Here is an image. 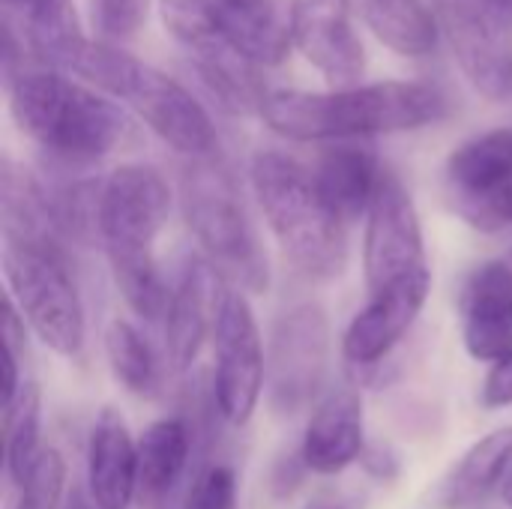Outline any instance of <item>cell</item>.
<instances>
[{"label":"cell","instance_id":"19","mask_svg":"<svg viewBox=\"0 0 512 509\" xmlns=\"http://www.w3.org/2000/svg\"><path fill=\"white\" fill-rule=\"evenodd\" d=\"M366 450L363 399L354 387L327 393L309 417L300 453L312 474L333 477L360 462Z\"/></svg>","mask_w":512,"mask_h":509},{"label":"cell","instance_id":"24","mask_svg":"<svg viewBox=\"0 0 512 509\" xmlns=\"http://www.w3.org/2000/svg\"><path fill=\"white\" fill-rule=\"evenodd\" d=\"M512 474V426L480 438L453 468L444 483L441 501L447 509H471L486 504L504 489Z\"/></svg>","mask_w":512,"mask_h":509},{"label":"cell","instance_id":"10","mask_svg":"<svg viewBox=\"0 0 512 509\" xmlns=\"http://www.w3.org/2000/svg\"><path fill=\"white\" fill-rule=\"evenodd\" d=\"M171 213V186L150 165H120L102 180L99 243L114 261L156 258L153 246Z\"/></svg>","mask_w":512,"mask_h":509},{"label":"cell","instance_id":"2","mask_svg":"<svg viewBox=\"0 0 512 509\" xmlns=\"http://www.w3.org/2000/svg\"><path fill=\"white\" fill-rule=\"evenodd\" d=\"M6 75L18 129L66 168L108 156L129 135V117L117 102L72 81L60 69L21 60Z\"/></svg>","mask_w":512,"mask_h":509},{"label":"cell","instance_id":"22","mask_svg":"<svg viewBox=\"0 0 512 509\" xmlns=\"http://www.w3.org/2000/svg\"><path fill=\"white\" fill-rule=\"evenodd\" d=\"M219 30L255 66H279L291 48L288 18L273 0H207Z\"/></svg>","mask_w":512,"mask_h":509},{"label":"cell","instance_id":"38","mask_svg":"<svg viewBox=\"0 0 512 509\" xmlns=\"http://www.w3.org/2000/svg\"><path fill=\"white\" fill-rule=\"evenodd\" d=\"M504 261H507V264H510V267H512V249H510V255H507V258H504Z\"/></svg>","mask_w":512,"mask_h":509},{"label":"cell","instance_id":"25","mask_svg":"<svg viewBox=\"0 0 512 509\" xmlns=\"http://www.w3.org/2000/svg\"><path fill=\"white\" fill-rule=\"evenodd\" d=\"M366 27L396 54L420 57L438 45V15L423 0H351Z\"/></svg>","mask_w":512,"mask_h":509},{"label":"cell","instance_id":"32","mask_svg":"<svg viewBox=\"0 0 512 509\" xmlns=\"http://www.w3.org/2000/svg\"><path fill=\"white\" fill-rule=\"evenodd\" d=\"M480 402L486 411H501V408H510L512 405V354L501 357L492 363L486 381H483V393H480Z\"/></svg>","mask_w":512,"mask_h":509},{"label":"cell","instance_id":"13","mask_svg":"<svg viewBox=\"0 0 512 509\" xmlns=\"http://www.w3.org/2000/svg\"><path fill=\"white\" fill-rule=\"evenodd\" d=\"M438 24L471 87L492 102H512L510 24L468 0H441Z\"/></svg>","mask_w":512,"mask_h":509},{"label":"cell","instance_id":"34","mask_svg":"<svg viewBox=\"0 0 512 509\" xmlns=\"http://www.w3.org/2000/svg\"><path fill=\"white\" fill-rule=\"evenodd\" d=\"M306 509H366V498H363V495H336V492H324V495L312 498Z\"/></svg>","mask_w":512,"mask_h":509},{"label":"cell","instance_id":"23","mask_svg":"<svg viewBox=\"0 0 512 509\" xmlns=\"http://www.w3.org/2000/svg\"><path fill=\"white\" fill-rule=\"evenodd\" d=\"M9 15L21 18V51L27 60L66 69L75 48L84 42L72 0H6Z\"/></svg>","mask_w":512,"mask_h":509},{"label":"cell","instance_id":"6","mask_svg":"<svg viewBox=\"0 0 512 509\" xmlns=\"http://www.w3.org/2000/svg\"><path fill=\"white\" fill-rule=\"evenodd\" d=\"M3 273L9 297L36 339L57 357H81L87 318L78 285L69 273L66 246L54 240L3 237Z\"/></svg>","mask_w":512,"mask_h":509},{"label":"cell","instance_id":"36","mask_svg":"<svg viewBox=\"0 0 512 509\" xmlns=\"http://www.w3.org/2000/svg\"><path fill=\"white\" fill-rule=\"evenodd\" d=\"M66 509H96L90 504V498H84L81 492H72V501H69V507Z\"/></svg>","mask_w":512,"mask_h":509},{"label":"cell","instance_id":"7","mask_svg":"<svg viewBox=\"0 0 512 509\" xmlns=\"http://www.w3.org/2000/svg\"><path fill=\"white\" fill-rule=\"evenodd\" d=\"M165 30L186 48L198 78L228 114H261L270 90L261 66L243 57L219 30L207 0H159Z\"/></svg>","mask_w":512,"mask_h":509},{"label":"cell","instance_id":"14","mask_svg":"<svg viewBox=\"0 0 512 509\" xmlns=\"http://www.w3.org/2000/svg\"><path fill=\"white\" fill-rule=\"evenodd\" d=\"M291 48L333 87H354L366 69V51L354 27L351 0H291Z\"/></svg>","mask_w":512,"mask_h":509},{"label":"cell","instance_id":"26","mask_svg":"<svg viewBox=\"0 0 512 509\" xmlns=\"http://www.w3.org/2000/svg\"><path fill=\"white\" fill-rule=\"evenodd\" d=\"M105 360L114 381L132 396H150L159 387V357L147 336L123 318L105 327Z\"/></svg>","mask_w":512,"mask_h":509},{"label":"cell","instance_id":"12","mask_svg":"<svg viewBox=\"0 0 512 509\" xmlns=\"http://www.w3.org/2000/svg\"><path fill=\"white\" fill-rule=\"evenodd\" d=\"M363 273L369 294L429 276L423 222L405 183L384 171L363 231Z\"/></svg>","mask_w":512,"mask_h":509},{"label":"cell","instance_id":"11","mask_svg":"<svg viewBox=\"0 0 512 509\" xmlns=\"http://www.w3.org/2000/svg\"><path fill=\"white\" fill-rule=\"evenodd\" d=\"M444 192L474 231L512 228V129H489L456 147L444 168Z\"/></svg>","mask_w":512,"mask_h":509},{"label":"cell","instance_id":"27","mask_svg":"<svg viewBox=\"0 0 512 509\" xmlns=\"http://www.w3.org/2000/svg\"><path fill=\"white\" fill-rule=\"evenodd\" d=\"M42 429V393L36 381H24L15 402L3 408V444H6V474L15 486L27 480L36 459L42 456L39 444Z\"/></svg>","mask_w":512,"mask_h":509},{"label":"cell","instance_id":"20","mask_svg":"<svg viewBox=\"0 0 512 509\" xmlns=\"http://www.w3.org/2000/svg\"><path fill=\"white\" fill-rule=\"evenodd\" d=\"M195 435L186 420H153L138 438V507L162 509L189 471Z\"/></svg>","mask_w":512,"mask_h":509},{"label":"cell","instance_id":"4","mask_svg":"<svg viewBox=\"0 0 512 509\" xmlns=\"http://www.w3.org/2000/svg\"><path fill=\"white\" fill-rule=\"evenodd\" d=\"M261 213L288 264L315 282H330L348 264V225L327 207L315 174L282 150H261L249 165Z\"/></svg>","mask_w":512,"mask_h":509},{"label":"cell","instance_id":"37","mask_svg":"<svg viewBox=\"0 0 512 509\" xmlns=\"http://www.w3.org/2000/svg\"><path fill=\"white\" fill-rule=\"evenodd\" d=\"M501 498H504V504L512 509V474H510V480L504 483V489H501Z\"/></svg>","mask_w":512,"mask_h":509},{"label":"cell","instance_id":"1","mask_svg":"<svg viewBox=\"0 0 512 509\" xmlns=\"http://www.w3.org/2000/svg\"><path fill=\"white\" fill-rule=\"evenodd\" d=\"M291 141H354L414 132L447 117V96L426 81H378L327 93L270 90L258 114Z\"/></svg>","mask_w":512,"mask_h":509},{"label":"cell","instance_id":"18","mask_svg":"<svg viewBox=\"0 0 512 509\" xmlns=\"http://www.w3.org/2000/svg\"><path fill=\"white\" fill-rule=\"evenodd\" d=\"M87 498L96 509H129L138 498V441L114 408H102L90 429Z\"/></svg>","mask_w":512,"mask_h":509},{"label":"cell","instance_id":"35","mask_svg":"<svg viewBox=\"0 0 512 509\" xmlns=\"http://www.w3.org/2000/svg\"><path fill=\"white\" fill-rule=\"evenodd\" d=\"M480 6L489 9L495 18H501L504 24H510L512 27V0H480Z\"/></svg>","mask_w":512,"mask_h":509},{"label":"cell","instance_id":"15","mask_svg":"<svg viewBox=\"0 0 512 509\" xmlns=\"http://www.w3.org/2000/svg\"><path fill=\"white\" fill-rule=\"evenodd\" d=\"M432 294V273L405 285L369 294V303L351 318L342 336V357L354 372L387 366L390 354L417 324Z\"/></svg>","mask_w":512,"mask_h":509},{"label":"cell","instance_id":"17","mask_svg":"<svg viewBox=\"0 0 512 509\" xmlns=\"http://www.w3.org/2000/svg\"><path fill=\"white\" fill-rule=\"evenodd\" d=\"M462 342L477 363H495L512 354V267L480 264L462 291Z\"/></svg>","mask_w":512,"mask_h":509},{"label":"cell","instance_id":"9","mask_svg":"<svg viewBox=\"0 0 512 509\" xmlns=\"http://www.w3.org/2000/svg\"><path fill=\"white\" fill-rule=\"evenodd\" d=\"M213 399L228 426H246L267 387V354L249 294L228 288L213 327Z\"/></svg>","mask_w":512,"mask_h":509},{"label":"cell","instance_id":"21","mask_svg":"<svg viewBox=\"0 0 512 509\" xmlns=\"http://www.w3.org/2000/svg\"><path fill=\"white\" fill-rule=\"evenodd\" d=\"M312 174H315L318 192L327 201V207L345 225H351L369 213L375 192L381 186L384 168L378 165L372 150L342 141V144H330L321 153Z\"/></svg>","mask_w":512,"mask_h":509},{"label":"cell","instance_id":"30","mask_svg":"<svg viewBox=\"0 0 512 509\" xmlns=\"http://www.w3.org/2000/svg\"><path fill=\"white\" fill-rule=\"evenodd\" d=\"M150 0H96V18L105 39H129L141 30Z\"/></svg>","mask_w":512,"mask_h":509},{"label":"cell","instance_id":"5","mask_svg":"<svg viewBox=\"0 0 512 509\" xmlns=\"http://www.w3.org/2000/svg\"><path fill=\"white\" fill-rule=\"evenodd\" d=\"M180 210L201 255L228 288L243 294H264L270 288L267 252L249 219L237 177L219 153L186 159L180 168Z\"/></svg>","mask_w":512,"mask_h":509},{"label":"cell","instance_id":"28","mask_svg":"<svg viewBox=\"0 0 512 509\" xmlns=\"http://www.w3.org/2000/svg\"><path fill=\"white\" fill-rule=\"evenodd\" d=\"M63 492H66V462L54 447H48L36 459L27 480L18 486L15 509H60Z\"/></svg>","mask_w":512,"mask_h":509},{"label":"cell","instance_id":"3","mask_svg":"<svg viewBox=\"0 0 512 509\" xmlns=\"http://www.w3.org/2000/svg\"><path fill=\"white\" fill-rule=\"evenodd\" d=\"M63 72L129 105L180 156L204 159L219 153V135L207 108L168 72L138 60L120 45L84 39Z\"/></svg>","mask_w":512,"mask_h":509},{"label":"cell","instance_id":"29","mask_svg":"<svg viewBox=\"0 0 512 509\" xmlns=\"http://www.w3.org/2000/svg\"><path fill=\"white\" fill-rule=\"evenodd\" d=\"M237 507V474L231 465H207L186 492L183 509H234Z\"/></svg>","mask_w":512,"mask_h":509},{"label":"cell","instance_id":"16","mask_svg":"<svg viewBox=\"0 0 512 509\" xmlns=\"http://www.w3.org/2000/svg\"><path fill=\"white\" fill-rule=\"evenodd\" d=\"M228 285L204 255H189L180 267L165 312V351L177 372L195 366L207 336H213L216 312Z\"/></svg>","mask_w":512,"mask_h":509},{"label":"cell","instance_id":"33","mask_svg":"<svg viewBox=\"0 0 512 509\" xmlns=\"http://www.w3.org/2000/svg\"><path fill=\"white\" fill-rule=\"evenodd\" d=\"M360 465H363V471H366L372 480H378V483H393V480H399V474H402V459H399V453H396L390 444H384V441L366 444V450H363V456H360Z\"/></svg>","mask_w":512,"mask_h":509},{"label":"cell","instance_id":"8","mask_svg":"<svg viewBox=\"0 0 512 509\" xmlns=\"http://www.w3.org/2000/svg\"><path fill=\"white\" fill-rule=\"evenodd\" d=\"M330 369V321L318 303H297L282 312L267 351V405L276 417L306 411Z\"/></svg>","mask_w":512,"mask_h":509},{"label":"cell","instance_id":"31","mask_svg":"<svg viewBox=\"0 0 512 509\" xmlns=\"http://www.w3.org/2000/svg\"><path fill=\"white\" fill-rule=\"evenodd\" d=\"M306 474H309V465H306V459H303L300 450L279 456L273 462V468H270V483H267L270 486V495L276 501H288L303 486Z\"/></svg>","mask_w":512,"mask_h":509}]
</instances>
